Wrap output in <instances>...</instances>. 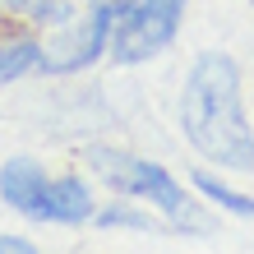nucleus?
I'll list each match as a JSON object with an SVG mask.
<instances>
[{"label": "nucleus", "mask_w": 254, "mask_h": 254, "mask_svg": "<svg viewBox=\"0 0 254 254\" xmlns=\"http://www.w3.org/2000/svg\"><path fill=\"white\" fill-rule=\"evenodd\" d=\"M42 69V42L37 37H5L0 42V88L28 79Z\"/></svg>", "instance_id": "423d86ee"}, {"label": "nucleus", "mask_w": 254, "mask_h": 254, "mask_svg": "<svg viewBox=\"0 0 254 254\" xmlns=\"http://www.w3.org/2000/svg\"><path fill=\"white\" fill-rule=\"evenodd\" d=\"M250 9H254V0H250Z\"/></svg>", "instance_id": "f8f14e48"}, {"label": "nucleus", "mask_w": 254, "mask_h": 254, "mask_svg": "<svg viewBox=\"0 0 254 254\" xmlns=\"http://www.w3.org/2000/svg\"><path fill=\"white\" fill-rule=\"evenodd\" d=\"M181 134L222 171H254V129L245 116L241 65L227 51H199L181 88Z\"/></svg>", "instance_id": "f257e3e1"}, {"label": "nucleus", "mask_w": 254, "mask_h": 254, "mask_svg": "<svg viewBox=\"0 0 254 254\" xmlns=\"http://www.w3.org/2000/svg\"><path fill=\"white\" fill-rule=\"evenodd\" d=\"M28 5L33 0H0V19H19V14H28Z\"/></svg>", "instance_id": "9b49d317"}, {"label": "nucleus", "mask_w": 254, "mask_h": 254, "mask_svg": "<svg viewBox=\"0 0 254 254\" xmlns=\"http://www.w3.org/2000/svg\"><path fill=\"white\" fill-rule=\"evenodd\" d=\"M0 254H42V250L23 236H0Z\"/></svg>", "instance_id": "9d476101"}, {"label": "nucleus", "mask_w": 254, "mask_h": 254, "mask_svg": "<svg viewBox=\"0 0 254 254\" xmlns=\"http://www.w3.org/2000/svg\"><path fill=\"white\" fill-rule=\"evenodd\" d=\"M47 185H51V176L42 171V162H33V157L0 162V199H5L19 217L47 222Z\"/></svg>", "instance_id": "20e7f679"}, {"label": "nucleus", "mask_w": 254, "mask_h": 254, "mask_svg": "<svg viewBox=\"0 0 254 254\" xmlns=\"http://www.w3.org/2000/svg\"><path fill=\"white\" fill-rule=\"evenodd\" d=\"M23 19L37 23V28H61V23L74 19V5H69V0H33Z\"/></svg>", "instance_id": "1a4fd4ad"}, {"label": "nucleus", "mask_w": 254, "mask_h": 254, "mask_svg": "<svg viewBox=\"0 0 254 254\" xmlns=\"http://www.w3.org/2000/svg\"><path fill=\"white\" fill-rule=\"evenodd\" d=\"M93 222H97V227H107V231H157L153 213H148V208H134V199H125V194L116 203L97 208Z\"/></svg>", "instance_id": "0eeeda50"}, {"label": "nucleus", "mask_w": 254, "mask_h": 254, "mask_svg": "<svg viewBox=\"0 0 254 254\" xmlns=\"http://www.w3.org/2000/svg\"><path fill=\"white\" fill-rule=\"evenodd\" d=\"M129 0H93V9L74 14L69 23H61V33L51 42H42V69L37 74H79L88 65H97L111 47L116 23L125 19Z\"/></svg>", "instance_id": "f03ea898"}, {"label": "nucleus", "mask_w": 254, "mask_h": 254, "mask_svg": "<svg viewBox=\"0 0 254 254\" xmlns=\"http://www.w3.org/2000/svg\"><path fill=\"white\" fill-rule=\"evenodd\" d=\"M190 181H194V190H199L203 199H213L217 208H227V213H236V217H254V194L231 190L227 181H217L213 171H194Z\"/></svg>", "instance_id": "6e6552de"}, {"label": "nucleus", "mask_w": 254, "mask_h": 254, "mask_svg": "<svg viewBox=\"0 0 254 254\" xmlns=\"http://www.w3.org/2000/svg\"><path fill=\"white\" fill-rule=\"evenodd\" d=\"M190 0H129L125 19L111 33V61L116 65H143L153 56L171 51V42L181 37Z\"/></svg>", "instance_id": "7ed1b4c3"}, {"label": "nucleus", "mask_w": 254, "mask_h": 254, "mask_svg": "<svg viewBox=\"0 0 254 254\" xmlns=\"http://www.w3.org/2000/svg\"><path fill=\"white\" fill-rule=\"evenodd\" d=\"M97 213V199H93V185L83 181V176H51L47 185V222H61V227H83V222H93Z\"/></svg>", "instance_id": "39448f33"}]
</instances>
